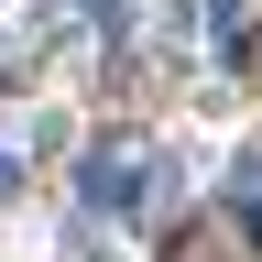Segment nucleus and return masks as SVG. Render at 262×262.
I'll list each match as a JSON object with an SVG mask.
<instances>
[{
  "label": "nucleus",
  "mask_w": 262,
  "mask_h": 262,
  "mask_svg": "<svg viewBox=\"0 0 262 262\" xmlns=\"http://www.w3.org/2000/svg\"><path fill=\"white\" fill-rule=\"evenodd\" d=\"M11 175H22V164H11V153H0V196H11Z\"/></svg>",
  "instance_id": "7ed1b4c3"
},
{
  "label": "nucleus",
  "mask_w": 262,
  "mask_h": 262,
  "mask_svg": "<svg viewBox=\"0 0 262 262\" xmlns=\"http://www.w3.org/2000/svg\"><path fill=\"white\" fill-rule=\"evenodd\" d=\"M241 55H251V66H262V33H241Z\"/></svg>",
  "instance_id": "20e7f679"
},
{
  "label": "nucleus",
  "mask_w": 262,
  "mask_h": 262,
  "mask_svg": "<svg viewBox=\"0 0 262 262\" xmlns=\"http://www.w3.org/2000/svg\"><path fill=\"white\" fill-rule=\"evenodd\" d=\"M77 196H88L98 219L153 208V196H164V153H153V142H98V153H88V175H77Z\"/></svg>",
  "instance_id": "f257e3e1"
},
{
  "label": "nucleus",
  "mask_w": 262,
  "mask_h": 262,
  "mask_svg": "<svg viewBox=\"0 0 262 262\" xmlns=\"http://www.w3.org/2000/svg\"><path fill=\"white\" fill-rule=\"evenodd\" d=\"M229 196H241V219H251V241H262V164H241V175H229Z\"/></svg>",
  "instance_id": "f03ea898"
}]
</instances>
